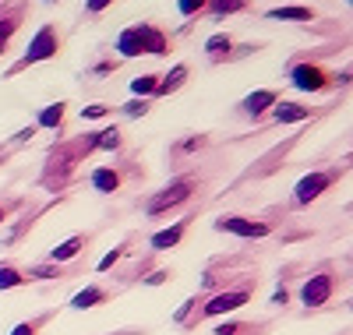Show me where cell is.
Masks as SVG:
<instances>
[{
	"mask_svg": "<svg viewBox=\"0 0 353 335\" xmlns=\"http://www.w3.org/2000/svg\"><path fill=\"white\" fill-rule=\"evenodd\" d=\"M121 57H138V53H166V39L163 32H156L152 25H131L117 39Z\"/></svg>",
	"mask_w": 353,
	"mask_h": 335,
	"instance_id": "6da1fadb",
	"label": "cell"
},
{
	"mask_svg": "<svg viewBox=\"0 0 353 335\" xmlns=\"http://www.w3.org/2000/svg\"><path fill=\"white\" fill-rule=\"evenodd\" d=\"M290 78H293V85H297L301 92H318V88H325V85H329L325 71L314 68V64H297V68L290 71Z\"/></svg>",
	"mask_w": 353,
	"mask_h": 335,
	"instance_id": "7a4b0ae2",
	"label": "cell"
},
{
	"mask_svg": "<svg viewBox=\"0 0 353 335\" xmlns=\"http://www.w3.org/2000/svg\"><path fill=\"white\" fill-rule=\"evenodd\" d=\"M57 53V32L50 25H43L39 32H36V39H32V46H28V53H25V60L21 64H36V60H46V57H53Z\"/></svg>",
	"mask_w": 353,
	"mask_h": 335,
	"instance_id": "3957f363",
	"label": "cell"
},
{
	"mask_svg": "<svg viewBox=\"0 0 353 335\" xmlns=\"http://www.w3.org/2000/svg\"><path fill=\"white\" fill-rule=\"evenodd\" d=\"M188 194H191V184H188V180H176V184H170L163 194H156V198L149 201V216H159V212H166V208H173V205H181Z\"/></svg>",
	"mask_w": 353,
	"mask_h": 335,
	"instance_id": "277c9868",
	"label": "cell"
},
{
	"mask_svg": "<svg viewBox=\"0 0 353 335\" xmlns=\"http://www.w3.org/2000/svg\"><path fill=\"white\" fill-rule=\"evenodd\" d=\"M329 296H332V279L329 276H311L301 290V300L307 303V307H321Z\"/></svg>",
	"mask_w": 353,
	"mask_h": 335,
	"instance_id": "5b68a950",
	"label": "cell"
},
{
	"mask_svg": "<svg viewBox=\"0 0 353 335\" xmlns=\"http://www.w3.org/2000/svg\"><path fill=\"white\" fill-rule=\"evenodd\" d=\"M244 303H248V293H244V290H237V293H219V296H212L209 303H205V314H209V318L230 314V311L244 307Z\"/></svg>",
	"mask_w": 353,
	"mask_h": 335,
	"instance_id": "8992f818",
	"label": "cell"
},
{
	"mask_svg": "<svg viewBox=\"0 0 353 335\" xmlns=\"http://www.w3.org/2000/svg\"><path fill=\"white\" fill-rule=\"evenodd\" d=\"M216 230L237 233V236H265V233H269V226H265V223H251V219H241V216H226V219H219Z\"/></svg>",
	"mask_w": 353,
	"mask_h": 335,
	"instance_id": "52a82bcc",
	"label": "cell"
},
{
	"mask_svg": "<svg viewBox=\"0 0 353 335\" xmlns=\"http://www.w3.org/2000/svg\"><path fill=\"white\" fill-rule=\"evenodd\" d=\"M325 187H329V173H311V176H304L301 184H297V201L307 205V201H314Z\"/></svg>",
	"mask_w": 353,
	"mask_h": 335,
	"instance_id": "ba28073f",
	"label": "cell"
},
{
	"mask_svg": "<svg viewBox=\"0 0 353 335\" xmlns=\"http://www.w3.org/2000/svg\"><path fill=\"white\" fill-rule=\"evenodd\" d=\"M279 99H276V92L272 88H261V92H251L248 99H244V110L251 113V116H258V113H265L269 106H276Z\"/></svg>",
	"mask_w": 353,
	"mask_h": 335,
	"instance_id": "9c48e42d",
	"label": "cell"
},
{
	"mask_svg": "<svg viewBox=\"0 0 353 335\" xmlns=\"http://www.w3.org/2000/svg\"><path fill=\"white\" fill-rule=\"evenodd\" d=\"M181 236H184V223H176V226H170V230H163V233L152 236V247L156 251H170V247L181 243Z\"/></svg>",
	"mask_w": 353,
	"mask_h": 335,
	"instance_id": "30bf717a",
	"label": "cell"
},
{
	"mask_svg": "<svg viewBox=\"0 0 353 335\" xmlns=\"http://www.w3.org/2000/svg\"><path fill=\"white\" fill-rule=\"evenodd\" d=\"M307 116H311V110L307 106H297V103L276 106V120H279V124H297V120H307Z\"/></svg>",
	"mask_w": 353,
	"mask_h": 335,
	"instance_id": "8fae6325",
	"label": "cell"
},
{
	"mask_svg": "<svg viewBox=\"0 0 353 335\" xmlns=\"http://www.w3.org/2000/svg\"><path fill=\"white\" fill-rule=\"evenodd\" d=\"M92 187L103 191V194L117 191V187H121V173H117V170H96L92 173Z\"/></svg>",
	"mask_w": 353,
	"mask_h": 335,
	"instance_id": "7c38bea8",
	"label": "cell"
},
{
	"mask_svg": "<svg viewBox=\"0 0 353 335\" xmlns=\"http://www.w3.org/2000/svg\"><path fill=\"white\" fill-rule=\"evenodd\" d=\"M103 300H106V293H103L99 286H88V290L74 293V300H71V307L85 311V307H96V303H103Z\"/></svg>",
	"mask_w": 353,
	"mask_h": 335,
	"instance_id": "4fadbf2b",
	"label": "cell"
},
{
	"mask_svg": "<svg viewBox=\"0 0 353 335\" xmlns=\"http://www.w3.org/2000/svg\"><path fill=\"white\" fill-rule=\"evenodd\" d=\"M81 247H85V240H81V236H71V240L61 243V247H53V251H50V261H68V258H74Z\"/></svg>",
	"mask_w": 353,
	"mask_h": 335,
	"instance_id": "5bb4252c",
	"label": "cell"
},
{
	"mask_svg": "<svg viewBox=\"0 0 353 335\" xmlns=\"http://www.w3.org/2000/svg\"><path fill=\"white\" fill-rule=\"evenodd\" d=\"M184 78H188V68H184V64H176V68L166 74V81H159V88H156V92H159V96L173 92V88H181V81H184Z\"/></svg>",
	"mask_w": 353,
	"mask_h": 335,
	"instance_id": "9a60e30c",
	"label": "cell"
},
{
	"mask_svg": "<svg viewBox=\"0 0 353 335\" xmlns=\"http://www.w3.org/2000/svg\"><path fill=\"white\" fill-rule=\"evenodd\" d=\"M269 18H279V21H311V11L307 8H276V11H269Z\"/></svg>",
	"mask_w": 353,
	"mask_h": 335,
	"instance_id": "2e32d148",
	"label": "cell"
},
{
	"mask_svg": "<svg viewBox=\"0 0 353 335\" xmlns=\"http://www.w3.org/2000/svg\"><path fill=\"white\" fill-rule=\"evenodd\" d=\"M131 88H134V96H152L156 88H159V78L156 74H141V78L131 81Z\"/></svg>",
	"mask_w": 353,
	"mask_h": 335,
	"instance_id": "e0dca14e",
	"label": "cell"
},
{
	"mask_svg": "<svg viewBox=\"0 0 353 335\" xmlns=\"http://www.w3.org/2000/svg\"><path fill=\"white\" fill-rule=\"evenodd\" d=\"M64 120V106L57 103V106H46L43 113H39V128H57Z\"/></svg>",
	"mask_w": 353,
	"mask_h": 335,
	"instance_id": "ac0fdd59",
	"label": "cell"
},
{
	"mask_svg": "<svg viewBox=\"0 0 353 335\" xmlns=\"http://www.w3.org/2000/svg\"><path fill=\"white\" fill-rule=\"evenodd\" d=\"M92 145H96V148H117V145H121V131H117V128L99 131V138H92Z\"/></svg>",
	"mask_w": 353,
	"mask_h": 335,
	"instance_id": "d6986e66",
	"label": "cell"
},
{
	"mask_svg": "<svg viewBox=\"0 0 353 335\" xmlns=\"http://www.w3.org/2000/svg\"><path fill=\"white\" fill-rule=\"evenodd\" d=\"M21 283H25L21 272H14V268H0V290H11V286H21Z\"/></svg>",
	"mask_w": 353,
	"mask_h": 335,
	"instance_id": "ffe728a7",
	"label": "cell"
},
{
	"mask_svg": "<svg viewBox=\"0 0 353 335\" xmlns=\"http://www.w3.org/2000/svg\"><path fill=\"white\" fill-rule=\"evenodd\" d=\"M205 50H209V53H223V50H230V36H212L209 43H205Z\"/></svg>",
	"mask_w": 353,
	"mask_h": 335,
	"instance_id": "44dd1931",
	"label": "cell"
},
{
	"mask_svg": "<svg viewBox=\"0 0 353 335\" xmlns=\"http://www.w3.org/2000/svg\"><path fill=\"white\" fill-rule=\"evenodd\" d=\"M124 113H128V116H145V113H149V103H145V99H141V103L131 99V103L124 106Z\"/></svg>",
	"mask_w": 353,
	"mask_h": 335,
	"instance_id": "7402d4cb",
	"label": "cell"
},
{
	"mask_svg": "<svg viewBox=\"0 0 353 335\" xmlns=\"http://www.w3.org/2000/svg\"><path fill=\"white\" fill-rule=\"evenodd\" d=\"M237 8H241L237 0H216V4H212L216 14H230V11H237Z\"/></svg>",
	"mask_w": 353,
	"mask_h": 335,
	"instance_id": "603a6c76",
	"label": "cell"
},
{
	"mask_svg": "<svg viewBox=\"0 0 353 335\" xmlns=\"http://www.w3.org/2000/svg\"><path fill=\"white\" fill-rule=\"evenodd\" d=\"M121 254H124V251H121V247H117V251H110V254H106V258H103V261H99V272H106V268H113V265H117V261H121Z\"/></svg>",
	"mask_w": 353,
	"mask_h": 335,
	"instance_id": "cb8c5ba5",
	"label": "cell"
},
{
	"mask_svg": "<svg viewBox=\"0 0 353 335\" xmlns=\"http://www.w3.org/2000/svg\"><path fill=\"white\" fill-rule=\"evenodd\" d=\"M106 113H110L106 106H85V110H81V116H88V120H99V116H106Z\"/></svg>",
	"mask_w": 353,
	"mask_h": 335,
	"instance_id": "d4e9b609",
	"label": "cell"
},
{
	"mask_svg": "<svg viewBox=\"0 0 353 335\" xmlns=\"http://www.w3.org/2000/svg\"><path fill=\"white\" fill-rule=\"evenodd\" d=\"M201 11V0H181V14H194Z\"/></svg>",
	"mask_w": 353,
	"mask_h": 335,
	"instance_id": "484cf974",
	"label": "cell"
},
{
	"mask_svg": "<svg viewBox=\"0 0 353 335\" xmlns=\"http://www.w3.org/2000/svg\"><path fill=\"white\" fill-rule=\"evenodd\" d=\"M14 335H36V325H32V321H25V325L14 328Z\"/></svg>",
	"mask_w": 353,
	"mask_h": 335,
	"instance_id": "4316f807",
	"label": "cell"
},
{
	"mask_svg": "<svg viewBox=\"0 0 353 335\" xmlns=\"http://www.w3.org/2000/svg\"><path fill=\"white\" fill-rule=\"evenodd\" d=\"M241 332V325H219L216 328V335H237Z\"/></svg>",
	"mask_w": 353,
	"mask_h": 335,
	"instance_id": "83f0119b",
	"label": "cell"
},
{
	"mask_svg": "<svg viewBox=\"0 0 353 335\" xmlns=\"http://www.w3.org/2000/svg\"><path fill=\"white\" fill-rule=\"evenodd\" d=\"M11 28H14V21H8L4 28H0V46H4V39H8V32H11Z\"/></svg>",
	"mask_w": 353,
	"mask_h": 335,
	"instance_id": "f1b7e54d",
	"label": "cell"
},
{
	"mask_svg": "<svg viewBox=\"0 0 353 335\" xmlns=\"http://www.w3.org/2000/svg\"><path fill=\"white\" fill-rule=\"evenodd\" d=\"M166 279V272H156V276H149V286H159Z\"/></svg>",
	"mask_w": 353,
	"mask_h": 335,
	"instance_id": "f546056e",
	"label": "cell"
},
{
	"mask_svg": "<svg viewBox=\"0 0 353 335\" xmlns=\"http://www.w3.org/2000/svg\"><path fill=\"white\" fill-rule=\"evenodd\" d=\"M272 303H286V290H276L272 293Z\"/></svg>",
	"mask_w": 353,
	"mask_h": 335,
	"instance_id": "4dcf8cb0",
	"label": "cell"
},
{
	"mask_svg": "<svg viewBox=\"0 0 353 335\" xmlns=\"http://www.w3.org/2000/svg\"><path fill=\"white\" fill-rule=\"evenodd\" d=\"M0 223H4V208H0Z\"/></svg>",
	"mask_w": 353,
	"mask_h": 335,
	"instance_id": "1f68e13d",
	"label": "cell"
}]
</instances>
